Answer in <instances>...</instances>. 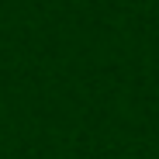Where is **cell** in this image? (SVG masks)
Returning a JSON list of instances; mask_svg holds the SVG:
<instances>
[]
</instances>
